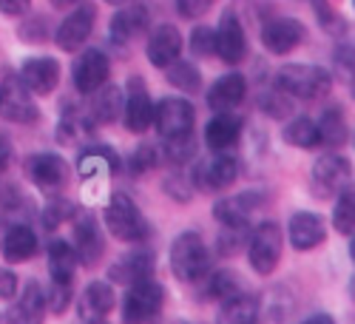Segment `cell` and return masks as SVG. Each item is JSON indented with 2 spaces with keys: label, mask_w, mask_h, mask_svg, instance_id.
Masks as SVG:
<instances>
[{
  "label": "cell",
  "mask_w": 355,
  "mask_h": 324,
  "mask_svg": "<svg viewBox=\"0 0 355 324\" xmlns=\"http://www.w3.org/2000/svg\"><path fill=\"white\" fill-rule=\"evenodd\" d=\"M211 271V250L202 242L196 230H182L180 237L171 242V273L185 282L196 284Z\"/></svg>",
  "instance_id": "1"
},
{
  "label": "cell",
  "mask_w": 355,
  "mask_h": 324,
  "mask_svg": "<svg viewBox=\"0 0 355 324\" xmlns=\"http://www.w3.org/2000/svg\"><path fill=\"white\" fill-rule=\"evenodd\" d=\"M276 88L287 97L295 100H321L330 94L333 77L321 66H307V63H290L276 71Z\"/></svg>",
  "instance_id": "2"
},
{
  "label": "cell",
  "mask_w": 355,
  "mask_h": 324,
  "mask_svg": "<svg viewBox=\"0 0 355 324\" xmlns=\"http://www.w3.org/2000/svg\"><path fill=\"white\" fill-rule=\"evenodd\" d=\"M105 228L114 239L120 242H142L148 239V222L139 211V205L125 196V194H114L108 208H105Z\"/></svg>",
  "instance_id": "3"
},
{
  "label": "cell",
  "mask_w": 355,
  "mask_h": 324,
  "mask_svg": "<svg viewBox=\"0 0 355 324\" xmlns=\"http://www.w3.org/2000/svg\"><path fill=\"white\" fill-rule=\"evenodd\" d=\"M165 305V287L145 276L128 284V293L123 296V324H148Z\"/></svg>",
  "instance_id": "4"
},
{
  "label": "cell",
  "mask_w": 355,
  "mask_h": 324,
  "mask_svg": "<svg viewBox=\"0 0 355 324\" xmlns=\"http://www.w3.org/2000/svg\"><path fill=\"white\" fill-rule=\"evenodd\" d=\"M284 253V230L276 222H261L248 245V262L259 276H270Z\"/></svg>",
  "instance_id": "5"
},
{
  "label": "cell",
  "mask_w": 355,
  "mask_h": 324,
  "mask_svg": "<svg viewBox=\"0 0 355 324\" xmlns=\"http://www.w3.org/2000/svg\"><path fill=\"white\" fill-rule=\"evenodd\" d=\"M196 123V111L185 97H162L154 108V123L157 134L162 139H180V137H191Z\"/></svg>",
  "instance_id": "6"
},
{
  "label": "cell",
  "mask_w": 355,
  "mask_h": 324,
  "mask_svg": "<svg viewBox=\"0 0 355 324\" xmlns=\"http://www.w3.org/2000/svg\"><path fill=\"white\" fill-rule=\"evenodd\" d=\"M0 117L17 126H32L37 123V105L32 103V92L23 85L20 77L0 80Z\"/></svg>",
  "instance_id": "7"
},
{
  "label": "cell",
  "mask_w": 355,
  "mask_h": 324,
  "mask_svg": "<svg viewBox=\"0 0 355 324\" xmlns=\"http://www.w3.org/2000/svg\"><path fill=\"white\" fill-rule=\"evenodd\" d=\"M236 180H239V160L225 151H216L211 162H199L191 173V182L208 191H227Z\"/></svg>",
  "instance_id": "8"
},
{
  "label": "cell",
  "mask_w": 355,
  "mask_h": 324,
  "mask_svg": "<svg viewBox=\"0 0 355 324\" xmlns=\"http://www.w3.org/2000/svg\"><path fill=\"white\" fill-rule=\"evenodd\" d=\"M94 23H97V6L92 3H80L54 32V40L63 51H77L85 46V40L92 37L94 32Z\"/></svg>",
  "instance_id": "9"
},
{
  "label": "cell",
  "mask_w": 355,
  "mask_h": 324,
  "mask_svg": "<svg viewBox=\"0 0 355 324\" xmlns=\"http://www.w3.org/2000/svg\"><path fill=\"white\" fill-rule=\"evenodd\" d=\"M71 77H74V88L80 94H94L100 85L108 83L111 77V63L105 51L100 49H85L77 60H74V69H71Z\"/></svg>",
  "instance_id": "10"
},
{
  "label": "cell",
  "mask_w": 355,
  "mask_h": 324,
  "mask_svg": "<svg viewBox=\"0 0 355 324\" xmlns=\"http://www.w3.org/2000/svg\"><path fill=\"white\" fill-rule=\"evenodd\" d=\"M74 253L83 268H94L97 262H103L105 253V233L100 228V222L92 214H83L74 222Z\"/></svg>",
  "instance_id": "11"
},
{
  "label": "cell",
  "mask_w": 355,
  "mask_h": 324,
  "mask_svg": "<svg viewBox=\"0 0 355 324\" xmlns=\"http://www.w3.org/2000/svg\"><path fill=\"white\" fill-rule=\"evenodd\" d=\"M123 123L131 134H145L154 123V103L148 97L142 77L128 80V97L123 100Z\"/></svg>",
  "instance_id": "12"
},
{
  "label": "cell",
  "mask_w": 355,
  "mask_h": 324,
  "mask_svg": "<svg viewBox=\"0 0 355 324\" xmlns=\"http://www.w3.org/2000/svg\"><path fill=\"white\" fill-rule=\"evenodd\" d=\"M307 37V28L295 17H276L261 28V43L270 54H290Z\"/></svg>",
  "instance_id": "13"
},
{
  "label": "cell",
  "mask_w": 355,
  "mask_h": 324,
  "mask_svg": "<svg viewBox=\"0 0 355 324\" xmlns=\"http://www.w3.org/2000/svg\"><path fill=\"white\" fill-rule=\"evenodd\" d=\"M264 199L256 194V191H245V194H230V196H222L216 205H214V216L219 225L225 228H248L253 211L259 208Z\"/></svg>",
  "instance_id": "14"
},
{
  "label": "cell",
  "mask_w": 355,
  "mask_h": 324,
  "mask_svg": "<svg viewBox=\"0 0 355 324\" xmlns=\"http://www.w3.org/2000/svg\"><path fill=\"white\" fill-rule=\"evenodd\" d=\"M20 80L32 94L46 97L60 83V63L54 57H28L20 69Z\"/></svg>",
  "instance_id": "15"
},
{
  "label": "cell",
  "mask_w": 355,
  "mask_h": 324,
  "mask_svg": "<svg viewBox=\"0 0 355 324\" xmlns=\"http://www.w3.org/2000/svg\"><path fill=\"white\" fill-rule=\"evenodd\" d=\"M148 63H151L154 69H168L173 60H180L182 54V35L180 28L171 26V23H162L154 28V35L148 37Z\"/></svg>",
  "instance_id": "16"
},
{
  "label": "cell",
  "mask_w": 355,
  "mask_h": 324,
  "mask_svg": "<svg viewBox=\"0 0 355 324\" xmlns=\"http://www.w3.org/2000/svg\"><path fill=\"white\" fill-rule=\"evenodd\" d=\"M216 54L222 57L225 63H230V66L242 63L245 54H248L245 28H242L239 20H236L233 12H225V17H222V23L216 28Z\"/></svg>",
  "instance_id": "17"
},
{
  "label": "cell",
  "mask_w": 355,
  "mask_h": 324,
  "mask_svg": "<svg viewBox=\"0 0 355 324\" xmlns=\"http://www.w3.org/2000/svg\"><path fill=\"white\" fill-rule=\"evenodd\" d=\"M287 239H290V245L295 250H313V248H318L324 239H327V228H324V219L318 214L299 211V214L290 216Z\"/></svg>",
  "instance_id": "18"
},
{
  "label": "cell",
  "mask_w": 355,
  "mask_h": 324,
  "mask_svg": "<svg viewBox=\"0 0 355 324\" xmlns=\"http://www.w3.org/2000/svg\"><path fill=\"white\" fill-rule=\"evenodd\" d=\"M26 173L37 188H57L66 182V173H69V165L60 154H35L26 160Z\"/></svg>",
  "instance_id": "19"
},
{
  "label": "cell",
  "mask_w": 355,
  "mask_h": 324,
  "mask_svg": "<svg viewBox=\"0 0 355 324\" xmlns=\"http://www.w3.org/2000/svg\"><path fill=\"white\" fill-rule=\"evenodd\" d=\"M347 180H349V162L344 157H338V154H324L313 165V185H315L318 196H330Z\"/></svg>",
  "instance_id": "20"
},
{
  "label": "cell",
  "mask_w": 355,
  "mask_h": 324,
  "mask_svg": "<svg viewBox=\"0 0 355 324\" xmlns=\"http://www.w3.org/2000/svg\"><path fill=\"white\" fill-rule=\"evenodd\" d=\"M46 318V290L40 287V282H26L17 307H12L6 313L9 324H43Z\"/></svg>",
  "instance_id": "21"
},
{
  "label": "cell",
  "mask_w": 355,
  "mask_h": 324,
  "mask_svg": "<svg viewBox=\"0 0 355 324\" xmlns=\"http://www.w3.org/2000/svg\"><path fill=\"white\" fill-rule=\"evenodd\" d=\"M242 137V117H236L230 111H216L214 120L205 126V145L211 151H227L233 148Z\"/></svg>",
  "instance_id": "22"
},
{
  "label": "cell",
  "mask_w": 355,
  "mask_h": 324,
  "mask_svg": "<svg viewBox=\"0 0 355 324\" xmlns=\"http://www.w3.org/2000/svg\"><path fill=\"white\" fill-rule=\"evenodd\" d=\"M148 23H151L148 9L139 3H128L111 17V40L114 43H131L148 32Z\"/></svg>",
  "instance_id": "23"
},
{
  "label": "cell",
  "mask_w": 355,
  "mask_h": 324,
  "mask_svg": "<svg viewBox=\"0 0 355 324\" xmlns=\"http://www.w3.org/2000/svg\"><path fill=\"white\" fill-rule=\"evenodd\" d=\"M245 94H248V80H245V74L230 71V74L219 77V80L208 88V105H211L214 111H230V108H236V105L245 100Z\"/></svg>",
  "instance_id": "24"
},
{
  "label": "cell",
  "mask_w": 355,
  "mask_h": 324,
  "mask_svg": "<svg viewBox=\"0 0 355 324\" xmlns=\"http://www.w3.org/2000/svg\"><path fill=\"white\" fill-rule=\"evenodd\" d=\"M145 276H154V253H148V250L125 253L108 268V279L114 284H131Z\"/></svg>",
  "instance_id": "25"
},
{
  "label": "cell",
  "mask_w": 355,
  "mask_h": 324,
  "mask_svg": "<svg viewBox=\"0 0 355 324\" xmlns=\"http://www.w3.org/2000/svg\"><path fill=\"white\" fill-rule=\"evenodd\" d=\"M261 316V302L253 293H236V296L225 299L216 316V324H259Z\"/></svg>",
  "instance_id": "26"
},
{
  "label": "cell",
  "mask_w": 355,
  "mask_h": 324,
  "mask_svg": "<svg viewBox=\"0 0 355 324\" xmlns=\"http://www.w3.org/2000/svg\"><path fill=\"white\" fill-rule=\"evenodd\" d=\"M77 253L69 242L63 239H54L49 245V276H51V284H63V287H71L74 284V276H77Z\"/></svg>",
  "instance_id": "27"
},
{
  "label": "cell",
  "mask_w": 355,
  "mask_h": 324,
  "mask_svg": "<svg viewBox=\"0 0 355 324\" xmlns=\"http://www.w3.org/2000/svg\"><path fill=\"white\" fill-rule=\"evenodd\" d=\"M116 305V296H114V287L108 282H92L85 287L83 299H80V316L94 321V318H105Z\"/></svg>",
  "instance_id": "28"
},
{
  "label": "cell",
  "mask_w": 355,
  "mask_h": 324,
  "mask_svg": "<svg viewBox=\"0 0 355 324\" xmlns=\"http://www.w3.org/2000/svg\"><path fill=\"white\" fill-rule=\"evenodd\" d=\"M37 253V233L28 225H15L3 237V256L6 262H28Z\"/></svg>",
  "instance_id": "29"
},
{
  "label": "cell",
  "mask_w": 355,
  "mask_h": 324,
  "mask_svg": "<svg viewBox=\"0 0 355 324\" xmlns=\"http://www.w3.org/2000/svg\"><path fill=\"white\" fill-rule=\"evenodd\" d=\"M77 168L85 180L103 176V173H116L120 171V157H116L111 148H105V145H94V148H85L77 157Z\"/></svg>",
  "instance_id": "30"
},
{
  "label": "cell",
  "mask_w": 355,
  "mask_h": 324,
  "mask_svg": "<svg viewBox=\"0 0 355 324\" xmlns=\"http://www.w3.org/2000/svg\"><path fill=\"white\" fill-rule=\"evenodd\" d=\"M92 114L97 123H114L116 117L123 114V92L116 85L105 83L94 92V103H92Z\"/></svg>",
  "instance_id": "31"
},
{
  "label": "cell",
  "mask_w": 355,
  "mask_h": 324,
  "mask_svg": "<svg viewBox=\"0 0 355 324\" xmlns=\"http://www.w3.org/2000/svg\"><path fill=\"white\" fill-rule=\"evenodd\" d=\"M282 139L287 145H293V148H302V151H310L318 145V126L313 117H295V120H290L282 131Z\"/></svg>",
  "instance_id": "32"
},
{
  "label": "cell",
  "mask_w": 355,
  "mask_h": 324,
  "mask_svg": "<svg viewBox=\"0 0 355 324\" xmlns=\"http://www.w3.org/2000/svg\"><path fill=\"white\" fill-rule=\"evenodd\" d=\"M315 126H318V145L341 148L347 142V123H344V114L338 108H327L321 114V120H315Z\"/></svg>",
  "instance_id": "33"
},
{
  "label": "cell",
  "mask_w": 355,
  "mask_h": 324,
  "mask_svg": "<svg viewBox=\"0 0 355 324\" xmlns=\"http://www.w3.org/2000/svg\"><path fill=\"white\" fill-rule=\"evenodd\" d=\"M205 293H208V299L225 302V299L236 296V293H242V276L236 271H230V268H222L208 279V290Z\"/></svg>",
  "instance_id": "34"
},
{
  "label": "cell",
  "mask_w": 355,
  "mask_h": 324,
  "mask_svg": "<svg viewBox=\"0 0 355 324\" xmlns=\"http://www.w3.org/2000/svg\"><path fill=\"white\" fill-rule=\"evenodd\" d=\"M168 83H171V85H176L180 92H199L202 77H199V71H196V66H193V63L173 60V63L168 66Z\"/></svg>",
  "instance_id": "35"
},
{
  "label": "cell",
  "mask_w": 355,
  "mask_h": 324,
  "mask_svg": "<svg viewBox=\"0 0 355 324\" xmlns=\"http://www.w3.org/2000/svg\"><path fill=\"white\" fill-rule=\"evenodd\" d=\"M333 225L338 233L349 237L352 233V225H355V196L349 188H344L336 199V208H333Z\"/></svg>",
  "instance_id": "36"
},
{
  "label": "cell",
  "mask_w": 355,
  "mask_h": 324,
  "mask_svg": "<svg viewBox=\"0 0 355 324\" xmlns=\"http://www.w3.org/2000/svg\"><path fill=\"white\" fill-rule=\"evenodd\" d=\"M71 216H74V205L69 199H51L43 208V214H40V222H43V228L54 230L57 225H63Z\"/></svg>",
  "instance_id": "37"
},
{
  "label": "cell",
  "mask_w": 355,
  "mask_h": 324,
  "mask_svg": "<svg viewBox=\"0 0 355 324\" xmlns=\"http://www.w3.org/2000/svg\"><path fill=\"white\" fill-rule=\"evenodd\" d=\"M191 51L196 57H214L216 54V32L211 26H196L191 32Z\"/></svg>",
  "instance_id": "38"
},
{
  "label": "cell",
  "mask_w": 355,
  "mask_h": 324,
  "mask_svg": "<svg viewBox=\"0 0 355 324\" xmlns=\"http://www.w3.org/2000/svg\"><path fill=\"white\" fill-rule=\"evenodd\" d=\"M71 305V287H63V284H51L46 290V307L54 313V316H63Z\"/></svg>",
  "instance_id": "39"
},
{
  "label": "cell",
  "mask_w": 355,
  "mask_h": 324,
  "mask_svg": "<svg viewBox=\"0 0 355 324\" xmlns=\"http://www.w3.org/2000/svg\"><path fill=\"white\" fill-rule=\"evenodd\" d=\"M261 111H268L270 117H287L290 111H293V103H290V97L284 94V92H270V94H261Z\"/></svg>",
  "instance_id": "40"
},
{
  "label": "cell",
  "mask_w": 355,
  "mask_h": 324,
  "mask_svg": "<svg viewBox=\"0 0 355 324\" xmlns=\"http://www.w3.org/2000/svg\"><path fill=\"white\" fill-rule=\"evenodd\" d=\"M157 165V151L154 145H139V148L131 154V173H145Z\"/></svg>",
  "instance_id": "41"
},
{
  "label": "cell",
  "mask_w": 355,
  "mask_h": 324,
  "mask_svg": "<svg viewBox=\"0 0 355 324\" xmlns=\"http://www.w3.org/2000/svg\"><path fill=\"white\" fill-rule=\"evenodd\" d=\"M214 3H216V0H176V6H180V15L188 17V20H196V17H202V15H208Z\"/></svg>",
  "instance_id": "42"
},
{
  "label": "cell",
  "mask_w": 355,
  "mask_h": 324,
  "mask_svg": "<svg viewBox=\"0 0 355 324\" xmlns=\"http://www.w3.org/2000/svg\"><path fill=\"white\" fill-rule=\"evenodd\" d=\"M17 293V276L9 268H0V299H15Z\"/></svg>",
  "instance_id": "43"
},
{
  "label": "cell",
  "mask_w": 355,
  "mask_h": 324,
  "mask_svg": "<svg viewBox=\"0 0 355 324\" xmlns=\"http://www.w3.org/2000/svg\"><path fill=\"white\" fill-rule=\"evenodd\" d=\"M28 6H32V0H0V12L6 17H20L28 12Z\"/></svg>",
  "instance_id": "44"
},
{
  "label": "cell",
  "mask_w": 355,
  "mask_h": 324,
  "mask_svg": "<svg viewBox=\"0 0 355 324\" xmlns=\"http://www.w3.org/2000/svg\"><path fill=\"white\" fill-rule=\"evenodd\" d=\"M9 162H12V142H9V137L0 134V171H6Z\"/></svg>",
  "instance_id": "45"
},
{
  "label": "cell",
  "mask_w": 355,
  "mask_h": 324,
  "mask_svg": "<svg viewBox=\"0 0 355 324\" xmlns=\"http://www.w3.org/2000/svg\"><path fill=\"white\" fill-rule=\"evenodd\" d=\"M299 324H336V318H333L330 313H313V316H307V318L299 321Z\"/></svg>",
  "instance_id": "46"
},
{
  "label": "cell",
  "mask_w": 355,
  "mask_h": 324,
  "mask_svg": "<svg viewBox=\"0 0 355 324\" xmlns=\"http://www.w3.org/2000/svg\"><path fill=\"white\" fill-rule=\"evenodd\" d=\"M108 3H114V6H123V3H131V0H108Z\"/></svg>",
  "instance_id": "47"
},
{
  "label": "cell",
  "mask_w": 355,
  "mask_h": 324,
  "mask_svg": "<svg viewBox=\"0 0 355 324\" xmlns=\"http://www.w3.org/2000/svg\"><path fill=\"white\" fill-rule=\"evenodd\" d=\"M88 324H108L105 318H94V321H88Z\"/></svg>",
  "instance_id": "48"
},
{
  "label": "cell",
  "mask_w": 355,
  "mask_h": 324,
  "mask_svg": "<svg viewBox=\"0 0 355 324\" xmlns=\"http://www.w3.org/2000/svg\"><path fill=\"white\" fill-rule=\"evenodd\" d=\"M57 3H80V0H57Z\"/></svg>",
  "instance_id": "49"
},
{
  "label": "cell",
  "mask_w": 355,
  "mask_h": 324,
  "mask_svg": "<svg viewBox=\"0 0 355 324\" xmlns=\"http://www.w3.org/2000/svg\"><path fill=\"white\" fill-rule=\"evenodd\" d=\"M176 324H191V321H176Z\"/></svg>",
  "instance_id": "50"
}]
</instances>
